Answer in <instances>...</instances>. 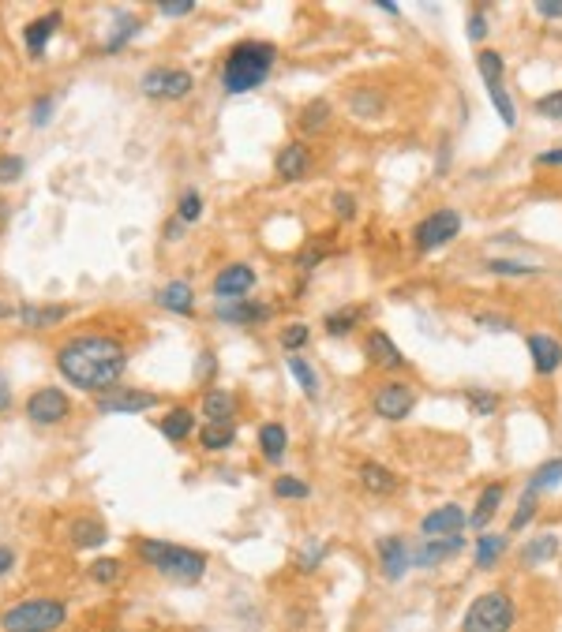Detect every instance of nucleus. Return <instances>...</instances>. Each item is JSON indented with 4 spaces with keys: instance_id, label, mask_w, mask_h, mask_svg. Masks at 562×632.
<instances>
[{
    "instance_id": "f257e3e1",
    "label": "nucleus",
    "mask_w": 562,
    "mask_h": 632,
    "mask_svg": "<svg viewBox=\"0 0 562 632\" xmlns=\"http://www.w3.org/2000/svg\"><path fill=\"white\" fill-rule=\"evenodd\" d=\"M56 367L75 389L106 393L120 382L124 367H128V352L109 333H82L56 348Z\"/></svg>"
},
{
    "instance_id": "f03ea898",
    "label": "nucleus",
    "mask_w": 562,
    "mask_h": 632,
    "mask_svg": "<svg viewBox=\"0 0 562 632\" xmlns=\"http://www.w3.org/2000/svg\"><path fill=\"white\" fill-rule=\"evenodd\" d=\"M274 60H278V49L270 46V41H237L221 64V90L225 94H252L255 87H263L270 79Z\"/></svg>"
},
{
    "instance_id": "7ed1b4c3",
    "label": "nucleus",
    "mask_w": 562,
    "mask_h": 632,
    "mask_svg": "<svg viewBox=\"0 0 562 632\" xmlns=\"http://www.w3.org/2000/svg\"><path fill=\"white\" fill-rule=\"evenodd\" d=\"M139 558L147 561L154 573H161L173 584H199L206 576V554L192 551V546L180 542H165V539H139L135 542Z\"/></svg>"
},
{
    "instance_id": "20e7f679",
    "label": "nucleus",
    "mask_w": 562,
    "mask_h": 632,
    "mask_svg": "<svg viewBox=\"0 0 562 632\" xmlns=\"http://www.w3.org/2000/svg\"><path fill=\"white\" fill-rule=\"evenodd\" d=\"M517 625V602L503 587L476 595L462 618V632H514Z\"/></svg>"
},
{
    "instance_id": "39448f33",
    "label": "nucleus",
    "mask_w": 562,
    "mask_h": 632,
    "mask_svg": "<svg viewBox=\"0 0 562 632\" xmlns=\"http://www.w3.org/2000/svg\"><path fill=\"white\" fill-rule=\"evenodd\" d=\"M462 228H465V218L457 214L454 206H439V209H431V214H424L420 221L412 225V247L420 251V255H435V251H443L450 247L457 236H462Z\"/></svg>"
},
{
    "instance_id": "423d86ee",
    "label": "nucleus",
    "mask_w": 562,
    "mask_h": 632,
    "mask_svg": "<svg viewBox=\"0 0 562 632\" xmlns=\"http://www.w3.org/2000/svg\"><path fill=\"white\" fill-rule=\"evenodd\" d=\"M68 618L65 602L56 599H27V602H15L12 610L0 614V628L4 632H53L60 628Z\"/></svg>"
},
{
    "instance_id": "0eeeda50",
    "label": "nucleus",
    "mask_w": 562,
    "mask_h": 632,
    "mask_svg": "<svg viewBox=\"0 0 562 632\" xmlns=\"http://www.w3.org/2000/svg\"><path fill=\"white\" fill-rule=\"evenodd\" d=\"M476 72H480V82H484V90H488V98L495 105L498 120H503V128L514 132L517 128V105H514V98L506 90V60H503V53H498V49H480V53H476Z\"/></svg>"
},
{
    "instance_id": "6e6552de",
    "label": "nucleus",
    "mask_w": 562,
    "mask_h": 632,
    "mask_svg": "<svg viewBox=\"0 0 562 632\" xmlns=\"http://www.w3.org/2000/svg\"><path fill=\"white\" fill-rule=\"evenodd\" d=\"M416 400H420V393H416L412 382H405V378H386V382L371 389L367 408L375 419H383V423H405L416 408Z\"/></svg>"
},
{
    "instance_id": "1a4fd4ad",
    "label": "nucleus",
    "mask_w": 562,
    "mask_h": 632,
    "mask_svg": "<svg viewBox=\"0 0 562 632\" xmlns=\"http://www.w3.org/2000/svg\"><path fill=\"white\" fill-rule=\"evenodd\" d=\"M139 87L154 101H180V98L192 94L195 79H192V72H184V68H165L161 64V68H151L147 75H143Z\"/></svg>"
},
{
    "instance_id": "9d476101",
    "label": "nucleus",
    "mask_w": 562,
    "mask_h": 632,
    "mask_svg": "<svg viewBox=\"0 0 562 632\" xmlns=\"http://www.w3.org/2000/svg\"><path fill=\"white\" fill-rule=\"evenodd\" d=\"M360 348H364V360H367L375 371H383V374H390V371H409L405 352L398 348V341H393L386 329H367Z\"/></svg>"
},
{
    "instance_id": "9b49d317",
    "label": "nucleus",
    "mask_w": 562,
    "mask_h": 632,
    "mask_svg": "<svg viewBox=\"0 0 562 632\" xmlns=\"http://www.w3.org/2000/svg\"><path fill=\"white\" fill-rule=\"evenodd\" d=\"M259 281V273L247 266V262H229L214 273V281H211V292H214V300H247L252 296V288Z\"/></svg>"
},
{
    "instance_id": "f8f14e48",
    "label": "nucleus",
    "mask_w": 562,
    "mask_h": 632,
    "mask_svg": "<svg viewBox=\"0 0 562 632\" xmlns=\"http://www.w3.org/2000/svg\"><path fill=\"white\" fill-rule=\"evenodd\" d=\"M158 405V393L132 389V386H113L106 393H98V412L101 415H139Z\"/></svg>"
},
{
    "instance_id": "ddd939ff",
    "label": "nucleus",
    "mask_w": 562,
    "mask_h": 632,
    "mask_svg": "<svg viewBox=\"0 0 562 632\" xmlns=\"http://www.w3.org/2000/svg\"><path fill=\"white\" fill-rule=\"evenodd\" d=\"M27 419L30 423H38V427H53V423H65L68 419V412H72V400L60 393V389H53V386H46V389H34L30 397H27Z\"/></svg>"
},
{
    "instance_id": "4468645a",
    "label": "nucleus",
    "mask_w": 562,
    "mask_h": 632,
    "mask_svg": "<svg viewBox=\"0 0 562 632\" xmlns=\"http://www.w3.org/2000/svg\"><path fill=\"white\" fill-rule=\"evenodd\" d=\"M375 558H379L383 580H402L412 568V542L405 535H386L375 542Z\"/></svg>"
},
{
    "instance_id": "2eb2a0df",
    "label": "nucleus",
    "mask_w": 562,
    "mask_h": 632,
    "mask_svg": "<svg viewBox=\"0 0 562 632\" xmlns=\"http://www.w3.org/2000/svg\"><path fill=\"white\" fill-rule=\"evenodd\" d=\"M462 551H465V539H462V535L420 539V542H412V568H435V565H446L450 558H457Z\"/></svg>"
},
{
    "instance_id": "dca6fc26",
    "label": "nucleus",
    "mask_w": 562,
    "mask_h": 632,
    "mask_svg": "<svg viewBox=\"0 0 562 632\" xmlns=\"http://www.w3.org/2000/svg\"><path fill=\"white\" fill-rule=\"evenodd\" d=\"M311 168H316V154H311V146L300 142V139L297 142H285L281 150H278V158H274V173L285 184H297V180L311 176Z\"/></svg>"
},
{
    "instance_id": "f3484780",
    "label": "nucleus",
    "mask_w": 562,
    "mask_h": 632,
    "mask_svg": "<svg viewBox=\"0 0 562 632\" xmlns=\"http://www.w3.org/2000/svg\"><path fill=\"white\" fill-rule=\"evenodd\" d=\"M465 524H469V513H465L457 501H446V505H439V509L424 513V520H420V539L462 535V532H465Z\"/></svg>"
},
{
    "instance_id": "a211bd4d",
    "label": "nucleus",
    "mask_w": 562,
    "mask_h": 632,
    "mask_svg": "<svg viewBox=\"0 0 562 632\" xmlns=\"http://www.w3.org/2000/svg\"><path fill=\"white\" fill-rule=\"evenodd\" d=\"M525 348H529L532 371L540 378H551L562 367V341H558V337H551V333H529L525 337Z\"/></svg>"
},
{
    "instance_id": "6ab92c4d",
    "label": "nucleus",
    "mask_w": 562,
    "mask_h": 632,
    "mask_svg": "<svg viewBox=\"0 0 562 632\" xmlns=\"http://www.w3.org/2000/svg\"><path fill=\"white\" fill-rule=\"evenodd\" d=\"M357 483L371 494V498H393L398 494V472H393L390 465H383V460H360L357 465Z\"/></svg>"
},
{
    "instance_id": "aec40b11",
    "label": "nucleus",
    "mask_w": 562,
    "mask_h": 632,
    "mask_svg": "<svg viewBox=\"0 0 562 632\" xmlns=\"http://www.w3.org/2000/svg\"><path fill=\"white\" fill-rule=\"evenodd\" d=\"M214 319L225 322V326H255L263 319H270V307L259 303V300H218L214 303Z\"/></svg>"
},
{
    "instance_id": "412c9836",
    "label": "nucleus",
    "mask_w": 562,
    "mask_h": 632,
    "mask_svg": "<svg viewBox=\"0 0 562 632\" xmlns=\"http://www.w3.org/2000/svg\"><path fill=\"white\" fill-rule=\"evenodd\" d=\"M503 498H506V483H503V479H491V483H484L480 494H476L472 513H469L472 532H484V528H488V524L495 520V513L503 509Z\"/></svg>"
},
{
    "instance_id": "4be33fe9",
    "label": "nucleus",
    "mask_w": 562,
    "mask_h": 632,
    "mask_svg": "<svg viewBox=\"0 0 562 632\" xmlns=\"http://www.w3.org/2000/svg\"><path fill=\"white\" fill-rule=\"evenodd\" d=\"M510 551V532H480L472 542V561L476 568H495L498 561H503V554Z\"/></svg>"
},
{
    "instance_id": "5701e85b",
    "label": "nucleus",
    "mask_w": 562,
    "mask_h": 632,
    "mask_svg": "<svg viewBox=\"0 0 562 632\" xmlns=\"http://www.w3.org/2000/svg\"><path fill=\"white\" fill-rule=\"evenodd\" d=\"M203 419H206V423H233V419H237V393L206 389L203 393Z\"/></svg>"
},
{
    "instance_id": "b1692460",
    "label": "nucleus",
    "mask_w": 562,
    "mask_h": 632,
    "mask_svg": "<svg viewBox=\"0 0 562 632\" xmlns=\"http://www.w3.org/2000/svg\"><path fill=\"white\" fill-rule=\"evenodd\" d=\"M154 300H158V307L173 311V314H192L195 311V288L187 281H169V285L158 288Z\"/></svg>"
},
{
    "instance_id": "393cba45",
    "label": "nucleus",
    "mask_w": 562,
    "mask_h": 632,
    "mask_svg": "<svg viewBox=\"0 0 562 632\" xmlns=\"http://www.w3.org/2000/svg\"><path fill=\"white\" fill-rule=\"evenodd\" d=\"M285 449H289V431H285V423H278V419L263 423V427H259V453H263V460H270V465H281Z\"/></svg>"
},
{
    "instance_id": "a878e982",
    "label": "nucleus",
    "mask_w": 562,
    "mask_h": 632,
    "mask_svg": "<svg viewBox=\"0 0 562 632\" xmlns=\"http://www.w3.org/2000/svg\"><path fill=\"white\" fill-rule=\"evenodd\" d=\"M383 109H386L383 90H375V87H357V90H349V113H352V116H360V120H379Z\"/></svg>"
},
{
    "instance_id": "bb28decb",
    "label": "nucleus",
    "mask_w": 562,
    "mask_h": 632,
    "mask_svg": "<svg viewBox=\"0 0 562 632\" xmlns=\"http://www.w3.org/2000/svg\"><path fill=\"white\" fill-rule=\"evenodd\" d=\"M60 319H68V307L65 303H23L19 307V322L30 326V329H46V326H56Z\"/></svg>"
},
{
    "instance_id": "cd10ccee",
    "label": "nucleus",
    "mask_w": 562,
    "mask_h": 632,
    "mask_svg": "<svg viewBox=\"0 0 562 632\" xmlns=\"http://www.w3.org/2000/svg\"><path fill=\"white\" fill-rule=\"evenodd\" d=\"M56 27H60V12H46V15H38L34 23L27 27V34H23L27 49H30L34 56H41V53H46V41L56 34Z\"/></svg>"
},
{
    "instance_id": "c85d7f7f",
    "label": "nucleus",
    "mask_w": 562,
    "mask_h": 632,
    "mask_svg": "<svg viewBox=\"0 0 562 632\" xmlns=\"http://www.w3.org/2000/svg\"><path fill=\"white\" fill-rule=\"evenodd\" d=\"M364 307L357 303V307H342V311H330L326 319H323V329L330 333V337H349V333H357L360 329V322H364Z\"/></svg>"
},
{
    "instance_id": "c756f323",
    "label": "nucleus",
    "mask_w": 562,
    "mask_h": 632,
    "mask_svg": "<svg viewBox=\"0 0 562 632\" xmlns=\"http://www.w3.org/2000/svg\"><path fill=\"white\" fill-rule=\"evenodd\" d=\"M330 116H334V105H330L326 98H316V101H307L304 109H300V116H297V124H300V132L304 135H319L326 124H330Z\"/></svg>"
},
{
    "instance_id": "7c9ffc66",
    "label": "nucleus",
    "mask_w": 562,
    "mask_h": 632,
    "mask_svg": "<svg viewBox=\"0 0 562 632\" xmlns=\"http://www.w3.org/2000/svg\"><path fill=\"white\" fill-rule=\"evenodd\" d=\"M285 367H289L293 382L300 386V393H304L307 400H319V374H316V367H311L300 352H297V355H285Z\"/></svg>"
},
{
    "instance_id": "2f4dec72",
    "label": "nucleus",
    "mask_w": 562,
    "mask_h": 632,
    "mask_svg": "<svg viewBox=\"0 0 562 632\" xmlns=\"http://www.w3.org/2000/svg\"><path fill=\"white\" fill-rule=\"evenodd\" d=\"M158 431H161L165 441H184L187 434L195 431V415H192V408H173V412H165V415H161V423H158Z\"/></svg>"
},
{
    "instance_id": "473e14b6",
    "label": "nucleus",
    "mask_w": 562,
    "mask_h": 632,
    "mask_svg": "<svg viewBox=\"0 0 562 632\" xmlns=\"http://www.w3.org/2000/svg\"><path fill=\"white\" fill-rule=\"evenodd\" d=\"M558 554V539L551 535V532H544V535H532L525 546H522V565H544V561H551Z\"/></svg>"
},
{
    "instance_id": "72a5a7b5",
    "label": "nucleus",
    "mask_w": 562,
    "mask_h": 632,
    "mask_svg": "<svg viewBox=\"0 0 562 632\" xmlns=\"http://www.w3.org/2000/svg\"><path fill=\"white\" fill-rule=\"evenodd\" d=\"M233 441H237V423H206L199 431V446L206 453H221V449L233 446Z\"/></svg>"
},
{
    "instance_id": "f704fd0d",
    "label": "nucleus",
    "mask_w": 562,
    "mask_h": 632,
    "mask_svg": "<svg viewBox=\"0 0 562 632\" xmlns=\"http://www.w3.org/2000/svg\"><path fill=\"white\" fill-rule=\"evenodd\" d=\"M139 30H143V19H135V15H117V19H113V30H109V38H106V53H120Z\"/></svg>"
},
{
    "instance_id": "c9c22d12",
    "label": "nucleus",
    "mask_w": 562,
    "mask_h": 632,
    "mask_svg": "<svg viewBox=\"0 0 562 632\" xmlns=\"http://www.w3.org/2000/svg\"><path fill=\"white\" fill-rule=\"evenodd\" d=\"M465 405H469L472 415L488 419V415H495L498 408H503V397H498L495 389H488V386H472V389H465Z\"/></svg>"
},
{
    "instance_id": "e433bc0d",
    "label": "nucleus",
    "mask_w": 562,
    "mask_h": 632,
    "mask_svg": "<svg viewBox=\"0 0 562 632\" xmlns=\"http://www.w3.org/2000/svg\"><path fill=\"white\" fill-rule=\"evenodd\" d=\"M562 483V457H551V460H544L532 475H529V483H525V491H532V494H540V491H551V487H558Z\"/></svg>"
},
{
    "instance_id": "4c0bfd02",
    "label": "nucleus",
    "mask_w": 562,
    "mask_h": 632,
    "mask_svg": "<svg viewBox=\"0 0 562 632\" xmlns=\"http://www.w3.org/2000/svg\"><path fill=\"white\" fill-rule=\"evenodd\" d=\"M488 273H495V278H536V273H544V266L522 259H488Z\"/></svg>"
},
{
    "instance_id": "58836bf2",
    "label": "nucleus",
    "mask_w": 562,
    "mask_h": 632,
    "mask_svg": "<svg viewBox=\"0 0 562 632\" xmlns=\"http://www.w3.org/2000/svg\"><path fill=\"white\" fill-rule=\"evenodd\" d=\"M270 491H274V498L278 501H307L311 498V487H307V483L304 479H297V475H278L274 479V487H270Z\"/></svg>"
},
{
    "instance_id": "ea45409f",
    "label": "nucleus",
    "mask_w": 562,
    "mask_h": 632,
    "mask_svg": "<svg viewBox=\"0 0 562 632\" xmlns=\"http://www.w3.org/2000/svg\"><path fill=\"white\" fill-rule=\"evenodd\" d=\"M536 513H540V494L522 491V498H517V505H514V517H510V532H525Z\"/></svg>"
},
{
    "instance_id": "a19ab883",
    "label": "nucleus",
    "mask_w": 562,
    "mask_h": 632,
    "mask_svg": "<svg viewBox=\"0 0 562 632\" xmlns=\"http://www.w3.org/2000/svg\"><path fill=\"white\" fill-rule=\"evenodd\" d=\"M330 209H334V218H338L342 225H349V221H357L360 202H357V195H352L349 187H338V192L330 195Z\"/></svg>"
},
{
    "instance_id": "79ce46f5",
    "label": "nucleus",
    "mask_w": 562,
    "mask_h": 632,
    "mask_svg": "<svg viewBox=\"0 0 562 632\" xmlns=\"http://www.w3.org/2000/svg\"><path fill=\"white\" fill-rule=\"evenodd\" d=\"M307 337H311L307 322H289V326L278 333V341H281V352H285V355H297V352L307 345Z\"/></svg>"
},
{
    "instance_id": "37998d69",
    "label": "nucleus",
    "mask_w": 562,
    "mask_h": 632,
    "mask_svg": "<svg viewBox=\"0 0 562 632\" xmlns=\"http://www.w3.org/2000/svg\"><path fill=\"white\" fill-rule=\"evenodd\" d=\"M203 218V195L195 192V187H187V192L180 195V202H177V221L180 225H195Z\"/></svg>"
},
{
    "instance_id": "c03bdc74",
    "label": "nucleus",
    "mask_w": 562,
    "mask_h": 632,
    "mask_svg": "<svg viewBox=\"0 0 562 632\" xmlns=\"http://www.w3.org/2000/svg\"><path fill=\"white\" fill-rule=\"evenodd\" d=\"M72 539H75V546H101L106 542V528H101L98 520H75Z\"/></svg>"
},
{
    "instance_id": "a18cd8bd",
    "label": "nucleus",
    "mask_w": 562,
    "mask_h": 632,
    "mask_svg": "<svg viewBox=\"0 0 562 632\" xmlns=\"http://www.w3.org/2000/svg\"><path fill=\"white\" fill-rule=\"evenodd\" d=\"M326 554H330L326 542H307L304 551L297 554V568H300V573H316V568L326 561Z\"/></svg>"
},
{
    "instance_id": "49530a36",
    "label": "nucleus",
    "mask_w": 562,
    "mask_h": 632,
    "mask_svg": "<svg viewBox=\"0 0 562 632\" xmlns=\"http://www.w3.org/2000/svg\"><path fill=\"white\" fill-rule=\"evenodd\" d=\"M532 109L544 116V120H562V87H558V90H548L544 98H536Z\"/></svg>"
},
{
    "instance_id": "de8ad7c7",
    "label": "nucleus",
    "mask_w": 562,
    "mask_h": 632,
    "mask_svg": "<svg viewBox=\"0 0 562 632\" xmlns=\"http://www.w3.org/2000/svg\"><path fill=\"white\" fill-rule=\"evenodd\" d=\"M91 576H94L98 584H113V580L120 576V561H117V558H98V561L91 565Z\"/></svg>"
},
{
    "instance_id": "09e8293b",
    "label": "nucleus",
    "mask_w": 562,
    "mask_h": 632,
    "mask_svg": "<svg viewBox=\"0 0 562 632\" xmlns=\"http://www.w3.org/2000/svg\"><path fill=\"white\" fill-rule=\"evenodd\" d=\"M23 168H27V161L19 154H4L0 158V184H15L19 176H23Z\"/></svg>"
},
{
    "instance_id": "8fccbe9b",
    "label": "nucleus",
    "mask_w": 562,
    "mask_h": 632,
    "mask_svg": "<svg viewBox=\"0 0 562 632\" xmlns=\"http://www.w3.org/2000/svg\"><path fill=\"white\" fill-rule=\"evenodd\" d=\"M158 12H161L165 19H180V15H192V12H195V0H161V4H158Z\"/></svg>"
},
{
    "instance_id": "3c124183",
    "label": "nucleus",
    "mask_w": 562,
    "mask_h": 632,
    "mask_svg": "<svg viewBox=\"0 0 562 632\" xmlns=\"http://www.w3.org/2000/svg\"><path fill=\"white\" fill-rule=\"evenodd\" d=\"M49 116H53V98L41 94V98L34 101V109H30V124H34V128H46Z\"/></svg>"
},
{
    "instance_id": "603ef678",
    "label": "nucleus",
    "mask_w": 562,
    "mask_h": 632,
    "mask_svg": "<svg viewBox=\"0 0 562 632\" xmlns=\"http://www.w3.org/2000/svg\"><path fill=\"white\" fill-rule=\"evenodd\" d=\"M484 38H488V15L476 8V12L469 15V41H476V46H480Z\"/></svg>"
},
{
    "instance_id": "864d4df0",
    "label": "nucleus",
    "mask_w": 562,
    "mask_h": 632,
    "mask_svg": "<svg viewBox=\"0 0 562 632\" xmlns=\"http://www.w3.org/2000/svg\"><path fill=\"white\" fill-rule=\"evenodd\" d=\"M326 251H330V247L316 240V243H311V247L304 251V255H300V266H304V269H311V266H319V262L326 259Z\"/></svg>"
},
{
    "instance_id": "5fc2aeb1",
    "label": "nucleus",
    "mask_w": 562,
    "mask_h": 632,
    "mask_svg": "<svg viewBox=\"0 0 562 632\" xmlns=\"http://www.w3.org/2000/svg\"><path fill=\"white\" fill-rule=\"evenodd\" d=\"M476 322H480L484 329H514L510 314H476Z\"/></svg>"
},
{
    "instance_id": "6e6d98bb",
    "label": "nucleus",
    "mask_w": 562,
    "mask_h": 632,
    "mask_svg": "<svg viewBox=\"0 0 562 632\" xmlns=\"http://www.w3.org/2000/svg\"><path fill=\"white\" fill-rule=\"evenodd\" d=\"M532 12L540 19H562V0H540V4H532Z\"/></svg>"
},
{
    "instance_id": "4d7b16f0",
    "label": "nucleus",
    "mask_w": 562,
    "mask_h": 632,
    "mask_svg": "<svg viewBox=\"0 0 562 632\" xmlns=\"http://www.w3.org/2000/svg\"><path fill=\"white\" fill-rule=\"evenodd\" d=\"M536 165L540 168H562V146H555V150H540Z\"/></svg>"
},
{
    "instance_id": "13d9d810",
    "label": "nucleus",
    "mask_w": 562,
    "mask_h": 632,
    "mask_svg": "<svg viewBox=\"0 0 562 632\" xmlns=\"http://www.w3.org/2000/svg\"><path fill=\"white\" fill-rule=\"evenodd\" d=\"M12 408V386H8V378L0 374V412H8Z\"/></svg>"
},
{
    "instance_id": "bf43d9fd",
    "label": "nucleus",
    "mask_w": 562,
    "mask_h": 632,
    "mask_svg": "<svg viewBox=\"0 0 562 632\" xmlns=\"http://www.w3.org/2000/svg\"><path fill=\"white\" fill-rule=\"evenodd\" d=\"M12 565H15V554L8 551V546H0V576H4V573H8Z\"/></svg>"
},
{
    "instance_id": "052dcab7",
    "label": "nucleus",
    "mask_w": 562,
    "mask_h": 632,
    "mask_svg": "<svg viewBox=\"0 0 562 632\" xmlns=\"http://www.w3.org/2000/svg\"><path fill=\"white\" fill-rule=\"evenodd\" d=\"M184 236V225L180 221H165V240H180Z\"/></svg>"
},
{
    "instance_id": "680f3d73",
    "label": "nucleus",
    "mask_w": 562,
    "mask_h": 632,
    "mask_svg": "<svg viewBox=\"0 0 562 632\" xmlns=\"http://www.w3.org/2000/svg\"><path fill=\"white\" fill-rule=\"evenodd\" d=\"M375 8L386 12V15H402V4H393V0H375Z\"/></svg>"
},
{
    "instance_id": "e2e57ef3",
    "label": "nucleus",
    "mask_w": 562,
    "mask_h": 632,
    "mask_svg": "<svg viewBox=\"0 0 562 632\" xmlns=\"http://www.w3.org/2000/svg\"><path fill=\"white\" fill-rule=\"evenodd\" d=\"M8 314H12V307H8V303H0V319H8Z\"/></svg>"
}]
</instances>
